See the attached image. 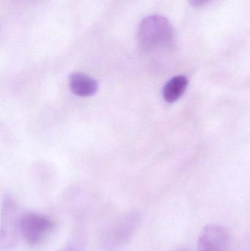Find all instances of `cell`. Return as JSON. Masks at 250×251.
Returning <instances> with one entry per match:
<instances>
[{"label":"cell","mask_w":250,"mask_h":251,"mask_svg":"<svg viewBox=\"0 0 250 251\" xmlns=\"http://www.w3.org/2000/svg\"><path fill=\"white\" fill-rule=\"evenodd\" d=\"M69 86L75 95L88 97L97 92L98 84L93 78L85 74L75 73L70 75Z\"/></svg>","instance_id":"cell-6"},{"label":"cell","mask_w":250,"mask_h":251,"mask_svg":"<svg viewBox=\"0 0 250 251\" xmlns=\"http://www.w3.org/2000/svg\"><path fill=\"white\" fill-rule=\"evenodd\" d=\"M198 251H230V234L223 226L208 224L198 237Z\"/></svg>","instance_id":"cell-3"},{"label":"cell","mask_w":250,"mask_h":251,"mask_svg":"<svg viewBox=\"0 0 250 251\" xmlns=\"http://www.w3.org/2000/svg\"><path fill=\"white\" fill-rule=\"evenodd\" d=\"M176 251H188L187 249H179V250H177Z\"/></svg>","instance_id":"cell-10"},{"label":"cell","mask_w":250,"mask_h":251,"mask_svg":"<svg viewBox=\"0 0 250 251\" xmlns=\"http://www.w3.org/2000/svg\"><path fill=\"white\" fill-rule=\"evenodd\" d=\"M138 40L140 47L146 51L173 48L176 41L171 24L160 15H151L142 19L138 27Z\"/></svg>","instance_id":"cell-1"},{"label":"cell","mask_w":250,"mask_h":251,"mask_svg":"<svg viewBox=\"0 0 250 251\" xmlns=\"http://www.w3.org/2000/svg\"><path fill=\"white\" fill-rule=\"evenodd\" d=\"M61 251H83L82 250V244L77 240V241L72 242L71 243L66 246Z\"/></svg>","instance_id":"cell-8"},{"label":"cell","mask_w":250,"mask_h":251,"mask_svg":"<svg viewBox=\"0 0 250 251\" xmlns=\"http://www.w3.org/2000/svg\"><path fill=\"white\" fill-rule=\"evenodd\" d=\"M54 228V223L41 214L27 212L21 217L20 235L29 246H38L42 243Z\"/></svg>","instance_id":"cell-2"},{"label":"cell","mask_w":250,"mask_h":251,"mask_svg":"<svg viewBox=\"0 0 250 251\" xmlns=\"http://www.w3.org/2000/svg\"><path fill=\"white\" fill-rule=\"evenodd\" d=\"M140 223V218L136 214L127 215L120 220L114 227L105 240V249L115 251L126 244L134 235Z\"/></svg>","instance_id":"cell-5"},{"label":"cell","mask_w":250,"mask_h":251,"mask_svg":"<svg viewBox=\"0 0 250 251\" xmlns=\"http://www.w3.org/2000/svg\"><path fill=\"white\" fill-rule=\"evenodd\" d=\"M190 4L195 7H199V6L204 5L208 0H189Z\"/></svg>","instance_id":"cell-9"},{"label":"cell","mask_w":250,"mask_h":251,"mask_svg":"<svg viewBox=\"0 0 250 251\" xmlns=\"http://www.w3.org/2000/svg\"><path fill=\"white\" fill-rule=\"evenodd\" d=\"M22 215H17L14 204L6 201L2 213L0 234L1 250H8L15 246L18 236L20 235V220Z\"/></svg>","instance_id":"cell-4"},{"label":"cell","mask_w":250,"mask_h":251,"mask_svg":"<svg viewBox=\"0 0 250 251\" xmlns=\"http://www.w3.org/2000/svg\"><path fill=\"white\" fill-rule=\"evenodd\" d=\"M188 83L187 78L182 75L171 78L168 82H166L163 88V98L167 102H176L184 94Z\"/></svg>","instance_id":"cell-7"}]
</instances>
